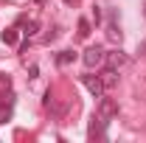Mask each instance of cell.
<instances>
[{
    "label": "cell",
    "mask_w": 146,
    "mask_h": 143,
    "mask_svg": "<svg viewBox=\"0 0 146 143\" xmlns=\"http://www.w3.org/2000/svg\"><path fill=\"white\" fill-rule=\"evenodd\" d=\"M9 118H11V104H9V107H6V104H0V124H6Z\"/></svg>",
    "instance_id": "52a82bcc"
},
{
    "label": "cell",
    "mask_w": 146,
    "mask_h": 143,
    "mask_svg": "<svg viewBox=\"0 0 146 143\" xmlns=\"http://www.w3.org/2000/svg\"><path fill=\"white\" fill-rule=\"evenodd\" d=\"M101 81H104V87H112V84L118 81V73H115V68H107V70L101 73Z\"/></svg>",
    "instance_id": "5b68a950"
},
{
    "label": "cell",
    "mask_w": 146,
    "mask_h": 143,
    "mask_svg": "<svg viewBox=\"0 0 146 143\" xmlns=\"http://www.w3.org/2000/svg\"><path fill=\"white\" fill-rule=\"evenodd\" d=\"M73 59H76V54H73V51H62V54L56 56V62H59L62 68H65V65H70Z\"/></svg>",
    "instance_id": "8992f818"
},
{
    "label": "cell",
    "mask_w": 146,
    "mask_h": 143,
    "mask_svg": "<svg viewBox=\"0 0 146 143\" xmlns=\"http://www.w3.org/2000/svg\"><path fill=\"white\" fill-rule=\"evenodd\" d=\"M107 34H110V39H118V42H121V31H118L115 23H110V25H107Z\"/></svg>",
    "instance_id": "9c48e42d"
},
{
    "label": "cell",
    "mask_w": 146,
    "mask_h": 143,
    "mask_svg": "<svg viewBox=\"0 0 146 143\" xmlns=\"http://www.w3.org/2000/svg\"><path fill=\"white\" fill-rule=\"evenodd\" d=\"M65 3H70V0H65Z\"/></svg>",
    "instance_id": "7c38bea8"
},
{
    "label": "cell",
    "mask_w": 146,
    "mask_h": 143,
    "mask_svg": "<svg viewBox=\"0 0 146 143\" xmlns=\"http://www.w3.org/2000/svg\"><path fill=\"white\" fill-rule=\"evenodd\" d=\"M79 36H90V23L87 20H79Z\"/></svg>",
    "instance_id": "30bf717a"
},
{
    "label": "cell",
    "mask_w": 146,
    "mask_h": 143,
    "mask_svg": "<svg viewBox=\"0 0 146 143\" xmlns=\"http://www.w3.org/2000/svg\"><path fill=\"white\" fill-rule=\"evenodd\" d=\"M36 28H39V23H36V20H31V23L25 25V34H28V36H34V34H36Z\"/></svg>",
    "instance_id": "8fae6325"
},
{
    "label": "cell",
    "mask_w": 146,
    "mask_h": 143,
    "mask_svg": "<svg viewBox=\"0 0 146 143\" xmlns=\"http://www.w3.org/2000/svg\"><path fill=\"white\" fill-rule=\"evenodd\" d=\"M82 62L87 65V68H98L101 62H104V51L96 45V48H87L84 54H82Z\"/></svg>",
    "instance_id": "6da1fadb"
},
{
    "label": "cell",
    "mask_w": 146,
    "mask_h": 143,
    "mask_svg": "<svg viewBox=\"0 0 146 143\" xmlns=\"http://www.w3.org/2000/svg\"><path fill=\"white\" fill-rule=\"evenodd\" d=\"M104 62H107V68H124L129 59H127V54H121V51H110V54H104Z\"/></svg>",
    "instance_id": "277c9868"
},
{
    "label": "cell",
    "mask_w": 146,
    "mask_h": 143,
    "mask_svg": "<svg viewBox=\"0 0 146 143\" xmlns=\"http://www.w3.org/2000/svg\"><path fill=\"white\" fill-rule=\"evenodd\" d=\"M115 115H118V104H115L112 98H101V104H98V118L110 121V118H115Z\"/></svg>",
    "instance_id": "3957f363"
},
{
    "label": "cell",
    "mask_w": 146,
    "mask_h": 143,
    "mask_svg": "<svg viewBox=\"0 0 146 143\" xmlns=\"http://www.w3.org/2000/svg\"><path fill=\"white\" fill-rule=\"evenodd\" d=\"M3 42H6V45H14V42H17V31H11V28L3 31Z\"/></svg>",
    "instance_id": "ba28073f"
},
{
    "label": "cell",
    "mask_w": 146,
    "mask_h": 143,
    "mask_svg": "<svg viewBox=\"0 0 146 143\" xmlns=\"http://www.w3.org/2000/svg\"><path fill=\"white\" fill-rule=\"evenodd\" d=\"M82 81H84V87L90 90L96 98L104 95V81H101V76H90V73H87V76H82Z\"/></svg>",
    "instance_id": "7a4b0ae2"
}]
</instances>
